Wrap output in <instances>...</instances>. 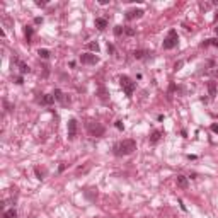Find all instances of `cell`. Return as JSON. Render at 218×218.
Returning a JSON list of instances; mask_svg holds the SVG:
<instances>
[{"instance_id": "7", "label": "cell", "mask_w": 218, "mask_h": 218, "mask_svg": "<svg viewBox=\"0 0 218 218\" xmlns=\"http://www.w3.org/2000/svg\"><path fill=\"white\" fill-rule=\"evenodd\" d=\"M53 95H55V99L58 101V102H61L63 106H67V104H70V97H68L67 94H63V92L60 91V89H55V92H53Z\"/></svg>"}, {"instance_id": "11", "label": "cell", "mask_w": 218, "mask_h": 218, "mask_svg": "<svg viewBox=\"0 0 218 218\" xmlns=\"http://www.w3.org/2000/svg\"><path fill=\"white\" fill-rule=\"evenodd\" d=\"M162 135H164V133L160 130H153V131H152V135H150V143H152V145L159 143L160 138H162Z\"/></svg>"}, {"instance_id": "31", "label": "cell", "mask_w": 218, "mask_h": 218, "mask_svg": "<svg viewBox=\"0 0 218 218\" xmlns=\"http://www.w3.org/2000/svg\"><path fill=\"white\" fill-rule=\"evenodd\" d=\"M22 82H24V80H22V77H17V79H16V83H17V85H20Z\"/></svg>"}, {"instance_id": "3", "label": "cell", "mask_w": 218, "mask_h": 218, "mask_svg": "<svg viewBox=\"0 0 218 218\" xmlns=\"http://www.w3.org/2000/svg\"><path fill=\"white\" fill-rule=\"evenodd\" d=\"M119 83H121V87H123L126 97H131L133 92H135V89H136V83L133 82L128 75H121V77H119Z\"/></svg>"}, {"instance_id": "19", "label": "cell", "mask_w": 218, "mask_h": 218, "mask_svg": "<svg viewBox=\"0 0 218 218\" xmlns=\"http://www.w3.org/2000/svg\"><path fill=\"white\" fill-rule=\"evenodd\" d=\"M24 34H26V39H28V43H29V41H31V38H32V28H31V26H26Z\"/></svg>"}, {"instance_id": "26", "label": "cell", "mask_w": 218, "mask_h": 218, "mask_svg": "<svg viewBox=\"0 0 218 218\" xmlns=\"http://www.w3.org/2000/svg\"><path fill=\"white\" fill-rule=\"evenodd\" d=\"M114 126H116V128H118V130H119V131H123V130H124V124H123V123H121V121H116V124H114Z\"/></svg>"}, {"instance_id": "30", "label": "cell", "mask_w": 218, "mask_h": 218, "mask_svg": "<svg viewBox=\"0 0 218 218\" xmlns=\"http://www.w3.org/2000/svg\"><path fill=\"white\" fill-rule=\"evenodd\" d=\"M36 5H38V7H44V5H46V2H41V0H38V2H36Z\"/></svg>"}, {"instance_id": "34", "label": "cell", "mask_w": 218, "mask_h": 218, "mask_svg": "<svg viewBox=\"0 0 218 218\" xmlns=\"http://www.w3.org/2000/svg\"><path fill=\"white\" fill-rule=\"evenodd\" d=\"M215 32H216V38H218V28H215Z\"/></svg>"}, {"instance_id": "6", "label": "cell", "mask_w": 218, "mask_h": 218, "mask_svg": "<svg viewBox=\"0 0 218 218\" xmlns=\"http://www.w3.org/2000/svg\"><path fill=\"white\" fill-rule=\"evenodd\" d=\"M67 133H68V140H73L77 136V119L72 118L68 121V128H67Z\"/></svg>"}, {"instance_id": "21", "label": "cell", "mask_w": 218, "mask_h": 218, "mask_svg": "<svg viewBox=\"0 0 218 218\" xmlns=\"http://www.w3.org/2000/svg\"><path fill=\"white\" fill-rule=\"evenodd\" d=\"M38 55H39L41 58H44V60H46V58H50V55H51V53L48 51V50H39V51H38Z\"/></svg>"}, {"instance_id": "17", "label": "cell", "mask_w": 218, "mask_h": 218, "mask_svg": "<svg viewBox=\"0 0 218 218\" xmlns=\"http://www.w3.org/2000/svg\"><path fill=\"white\" fill-rule=\"evenodd\" d=\"M16 216H17V211L14 210V208H10V210L4 211V216H2V218H16Z\"/></svg>"}, {"instance_id": "9", "label": "cell", "mask_w": 218, "mask_h": 218, "mask_svg": "<svg viewBox=\"0 0 218 218\" xmlns=\"http://www.w3.org/2000/svg\"><path fill=\"white\" fill-rule=\"evenodd\" d=\"M176 183H177V187H181V189H186V187L189 186V181H187V177H186V176H181V174L176 177Z\"/></svg>"}, {"instance_id": "25", "label": "cell", "mask_w": 218, "mask_h": 218, "mask_svg": "<svg viewBox=\"0 0 218 218\" xmlns=\"http://www.w3.org/2000/svg\"><path fill=\"white\" fill-rule=\"evenodd\" d=\"M4 106H5V109H7V111H12V109H14V106H12V104H9L7 99H4Z\"/></svg>"}, {"instance_id": "29", "label": "cell", "mask_w": 218, "mask_h": 218, "mask_svg": "<svg viewBox=\"0 0 218 218\" xmlns=\"http://www.w3.org/2000/svg\"><path fill=\"white\" fill-rule=\"evenodd\" d=\"M107 51H109V53H114V46H113V44H109V43H107Z\"/></svg>"}, {"instance_id": "2", "label": "cell", "mask_w": 218, "mask_h": 218, "mask_svg": "<svg viewBox=\"0 0 218 218\" xmlns=\"http://www.w3.org/2000/svg\"><path fill=\"white\" fill-rule=\"evenodd\" d=\"M179 43V36H177V31L176 29H171V31L167 32V36L164 38L162 41V48L164 50H172V48H176Z\"/></svg>"}, {"instance_id": "24", "label": "cell", "mask_w": 218, "mask_h": 218, "mask_svg": "<svg viewBox=\"0 0 218 218\" xmlns=\"http://www.w3.org/2000/svg\"><path fill=\"white\" fill-rule=\"evenodd\" d=\"M135 29H131V28H126V29H124V34H126V36H135Z\"/></svg>"}, {"instance_id": "16", "label": "cell", "mask_w": 218, "mask_h": 218, "mask_svg": "<svg viewBox=\"0 0 218 218\" xmlns=\"http://www.w3.org/2000/svg\"><path fill=\"white\" fill-rule=\"evenodd\" d=\"M97 95H99V99L102 101V102H107V92H106V89L104 87H99V91H97Z\"/></svg>"}, {"instance_id": "14", "label": "cell", "mask_w": 218, "mask_h": 218, "mask_svg": "<svg viewBox=\"0 0 218 218\" xmlns=\"http://www.w3.org/2000/svg\"><path fill=\"white\" fill-rule=\"evenodd\" d=\"M201 48H206V46H216L218 48V38H210V39H205L201 44Z\"/></svg>"}, {"instance_id": "1", "label": "cell", "mask_w": 218, "mask_h": 218, "mask_svg": "<svg viewBox=\"0 0 218 218\" xmlns=\"http://www.w3.org/2000/svg\"><path fill=\"white\" fill-rule=\"evenodd\" d=\"M113 150H114V155H118V157H126V155H131L136 150V142L131 140V138L118 142L114 147H113Z\"/></svg>"}, {"instance_id": "33", "label": "cell", "mask_w": 218, "mask_h": 218, "mask_svg": "<svg viewBox=\"0 0 218 218\" xmlns=\"http://www.w3.org/2000/svg\"><path fill=\"white\" fill-rule=\"evenodd\" d=\"M34 22H36V24H41V22H43V19H41V17H36Z\"/></svg>"}, {"instance_id": "13", "label": "cell", "mask_w": 218, "mask_h": 218, "mask_svg": "<svg viewBox=\"0 0 218 218\" xmlns=\"http://www.w3.org/2000/svg\"><path fill=\"white\" fill-rule=\"evenodd\" d=\"M208 92H210L211 99L216 97V82H215V80H210V82H208Z\"/></svg>"}, {"instance_id": "4", "label": "cell", "mask_w": 218, "mask_h": 218, "mask_svg": "<svg viewBox=\"0 0 218 218\" xmlns=\"http://www.w3.org/2000/svg\"><path fill=\"white\" fill-rule=\"evenodd\" d=\"M87 131L92 136H102L104 133H106V128H104L101 123H97V121H89L87 123Z\"/></svg>"}, {"instance_id": "27", "label": "cell", "mask_w": 218, "mask_h": 218, "mask_svg": "<svg viewBox=\"0 0 218 218\" xmlns=\"http://www.w3.org/2000/svg\"><path fill=\"white\" fill-rule=\"evenodd\" d=\"M183 65H184V61H177V63L174 65V70H176V72L181 70V67H183Z\"/></svg>"}, {"instance_id": "28", "label": "cell", "mask_w": 218, "mask_h": 218, "mask_svg": "<svg viewBox=\"0 0 218 218\" xmlns=\"http://www.w3.org/2000/svg\"><path fill=\"white\" fill-rule=\"evenodd\" d=\"M211 131L218 135V123H213V124H211Z\"/></svg>"}, {"instance_id": "10", "label": "cell", "mask_w": 218, "mask_h": 218, "mask_svg": "<svg viewBox=\"0 0 218 218\" xmlns=\"http://www.w3.org/2000/svg\"><path fill=\"white\" fill-rule=\"evenodd\" d=\"M55 101H56V99H55V95H53V94H44L43 97L39 99V102L44 104V106H51Z\"/></svg>"}, {"instance_id": "32", "label": "cell", "mask_w": 218, "mask_h": 218, "mask_svg": "<svg viewBox=\"0 0 218 218\" xmlns=\"http://www.w3.org/2000/svg\"><path fill=\"white\" fill-rule=\"evenodd\" d=\"M99 4L101 5H107V4H109V0H99Z\"/></svg>"}, {"instance_id": "15", "label": "cell", "mask_w": 218, "mask_h": 218, "mask_svg": "<svg viewBox=\"0 0 218 218\" xmlns=\"http://www.w3.org/2000/svg\"><path fill=\"white\" fill-rule=\"evenodd\" d=\"M147 55H148V51H147V50H136V51H133V58H136V60H142V58H145Z\"/></svg>"}, {"instance_id": "8", "label": "cell", "mask_w": 218, "mask_h": 218, "mask_svg": "<svg viewBox=\"0 0 218 218\" xmlns=\"http://www.w3.org/2000/svg\"><path fill=\"white\" fill-rule=\"evenodd\" d=\"M143 14H145V12H143L142 9H131V10H128L126 14H124V17H126V20H133V19H140Z\"/></svg>"}, {"instance_id": "12", "label": "cell", "mask_w": 218, "mask_h": 218, "mask_svg": "<svg viewBox=\"0 0 218 218\" xmlns=\"http://www.w3.org/2000/svg\"><path fill=\"white\" fill-rule=\"evenodd\" d=\"M95 28L99 29V31H104V29L107 28V19H104V17H97V19H95Z\"/></svg>"}, {"instance_id": "5", "label": "cell", "mask_w": 218, "mask_h": 218, "mask_svg": "<svg viewBox=\"0 0 218 218\" xmlns=\"http://www.w3.org/2000/svg\"><path fill=\"white\" fill-rule=\"evenodd\" d=\"M80 61H82L83 65H95L99 61V56L94 55V53H82V55H80Z\"/></svg>"}, {"instance_id": "22", "label": "cell", "mask_w": 218, "mask_h": 218, "mask_svg": "<svg viewBox=\"0 0 218 218\" xmlns=\"http://www.w3.org/2000/svg\"><path fill=\"white\" fill-rule=\"evenodd\" d=\"M123 32H124L123 26H114V36H121Z\"/></svg>"}, {"instance_id": "23", "label": "cell", "mask_w": 218, "mask_h": 218, "mask_svg": "<svg viewBox=\"0 0 218 218\" xmlns=\"http://www.w3.org/2000/svg\"><path fill=\"white\" fill-rule=\"evenodd\" d=\"M34 172H36V176H38V179H43V176H44V172H43V171H41L39 167H36V169H34Z\"/></svg>"}, {"instance_id": "20", "label": "cell", "mask_w": 218, "mask_h": 218, "mask_svg": "<svg viewBox=\"0 0 218 218\" xmlns=\"http://www.w3.org/2000/svg\"><path fill=\"white\" fill-rule=\"evenodd\" d=\"M87 48L91 50V51H95V53H97V51H99V43H97V41H92V43L87 44Z\"/></svg>"}, {"instance_id": "18", "label": "cell", "mask_w": 218, "mask_h": 218, "mask_svg": "<svg viewBox=\"0 0 218 218\" xmlns=\"http://www.w3.org/2000/svg\"><path fill=\"white\" fill-rule=\"evenodd\" d=\"M17 65H19V70H20V73H29V67L26 63H24V61H17Z\"/></svg>"}]
</instances>
